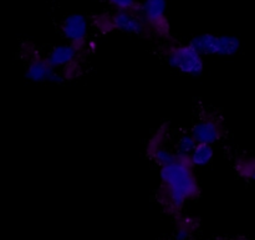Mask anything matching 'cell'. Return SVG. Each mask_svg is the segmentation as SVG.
I'll return each mask as SVG.
<instances>
[{
  "instance_id": "cell-1",
  "label": "cell",
  "mask_w": 255,
  "mask_h": 240,
  "mask_svg": "<svg viewBox=\"0 0 255 240\" xmlns=\"http://www.w3.org/2000/svg\"><path fill=\"white\" fill-rule=\"evenodd\" d=\"M201 192L196 168L188 157L176 156L171 163L159 168V186L156 196L159 206L168 216L176 218L182 214L184 206L196 201Z\"/></svg>"
},
{
  "instance_id": "cell-2",
  "label": "cell",
  "mask_w": 255,
  "mask_h": 240,
  "mask_svg": "<svg viewBox=\"0 0 255 240\" xmlns=\"http://www.w3.org/2000/svg\"><path fill=\"white\" fill-rule=\"evenodd\" d=\"M199 55L206 56H234L241 51L242 42L233 35H217L203 32L192 37L188 42Z\"/></svg>"
},
{
  "instance_id": "cell-3",
  "label": "cell",
  "mask_w": 255,
  "mask_h": 240,
  "mask_svg": "<svg viewBox=\"0 0 255 240\" xmlns=\"http://www.w3.org/2000/svg\"><path fill=\"white\" fill-rule=\"evenodd\" d=\"M167 64L181 74L199 77L204 71V57L189 44H173L164 50Z\"/></svg>"
},
{
  "instance_id": "cell-4",
  "label": "cell",
  "mask_w": 255,
  "mask_h": 240,
  "mask_svg": "<svg viewBox=\"0 0 255 240\" xmlns=\"http://www.w3.org/2000/svg\"><path fill=\"white\" fill-rule=\"evenodd\" d=\"M138 14L149 32H153L159 39H169L171 24L167 16V0H143L139 2Z\"/></svg>"
},
{
  "instance_id": "cell-5",
  "label": "cell",
  "mask_w": 255,
  "mask_h": 240,
  "mask_svg": "<svg viewBox=\"0 0 255 240\" xmlns=\"http://www.w3.org/2000/svg\"><path fill=\"white\" fill-rule=\"evenodd\" d=\"M189 133L197 143L214 146L226 137V123L216 114H206L194 122Z\"/></svg>"
},
{
  "instance_id": "cell-6",
  "label": "cell",
  "mask_w": 255,
  "mask_h": 240,
  "mask_svg": "<svg viewBox=\"0 0 255 240\" xmlns=\"http://www.w3.org/2000/svg\"><path fill=\"white\" fill-rule=\"evenodd\" d=\"M169 137L168 123H163L156 129L151 138L148 139L146 146V154L153 163L161 167L171 163L176 158V153L167 144V139Z\"/></svg>"
},
{
  "instance_id": "cell-7",
  "label": "cell",
  "mask_w": 255,
  "mask_h": 240,
  "mask_svg": "<svg viewBox=\"0 0 255 240\" xmlns=\"http://www.w3.org/2000/svg\"><path fill=\"white\" fill-rule=\"evenodd\" d=\"M61 32L67 44L72 45L79 52L86 49L89 35V20L85 15L74 12L67 15L61 24Z\"/></svg>"
},
{
  "instance_id": "cell-8",
  "label": "cell",
  "mask_w": 255,
  "mask_h": 240,
  "mask_svg": "<svg viewBox=\"0 0 255 240\" xmlns=\"http://www.w3.org/2000/svg\"><path fill=\"white\" fill-rule=\"evenodd\" d=\"M25 77L32 82H52V84H61L64 82L61 72L56 71L49 65L45 56L32 51L29 54V61L25 67Z\"/></svg>"
},
{
  "instance_id": "cell-9",
  "label": "cell",
  "mask_w": 255,
  "mask_h": 240,
  "mask_svg": "<svg viewBox=\"0 0 255 240\" xmlns=\"http://www.w3.org/2000/svg\"><path fill=\"white\" fill-rule=\"evenodd\" d=\"M111 22L114 31L116 30L124 34L137 35V36H144L149 34L148 27L138 11H115L111 15Z\"/></svg>"
},
{
  "instance_id": "cell-10",
  "label": "cell",
  "mask_w": 255,
  "mask_h": 240,
  "mask_svg": "<svg viewBox=\"0 0 255 240\" xmlns=\"http://www.w3.org/2000/svg\"><path fill=\"white\" fill-rule=\"evenodd\" d=\"M79 56L80 52L72 45L66 42V44H60L52 47L47 52L45 59L47 60V62H49V65L52 69L56 70V71H60V70L65 69L71 62L79 60Z\"/></svg>"
},
{
  "instance_id": "cell-11",
  "label": "cell",
  "mask_w": 255,
  "mask_h": 240,
  "mask_svg": "<svg viewBox=\"0 0 255 240\" xmlns=\"http://www.w3.org/2000/svg\"><path fill=\"white\" fill-rule=\"evenodd\" d=\"M199 228V221L192 216L176 217L174 240H191Z\"/></svg>"
},
{
  "instance_id": "cell-12",
  "label": "cell",
  "mask_w": 255,
  "mask_h": 240,
  "mask_svg": "<svg viewBox=\"0 0 255 240\" xmlns=\"http://www.w3.org/2000/svg\"><path fill=\"white\" fill-rule=\"evenodd\" d=\"M214 158V147L211 144L197 143L192 153L188 156L189 162L194 168H203L208 166Z\"/></svg>"
},
{
  "instance_id": "cell-13",
  "label": "cell",
  "mask_w": 255,
  "mask_h": 240,
  "mask_svg": "<svg viewBox=\"0 0 255 240\" xmlns=\"http://www.w3.org/2000/svg\"><path fill=\"white\" fill-rule=\"evenodd\" d=\"M234 169L239 178L251 182L255 178V159L252 154H242L234 162Z\"/></svg>"
},
{
  "instance_id": "cell-14",
  "label": "cell",
  "mask_w": 255,
  "mask_h": 240,
  "mask_svg": "<svg viewBox=\"0 0 255 240\" xmlns=\"http://www.w3.org/2000/svg\"><path fill=\"white\" fill-rule=\"evenodd\" d=\"M196 146L197 142L194 141V138L191 136V133H183L181 134V136L178 137V139L176 141L173 152L176 153V156L188 157Z\"/></svg>"
},
{
  "instance_id": "cell-15",
  "label": "cell",
  "mask_w": 255,
  "mask_h": 240,
  "mask_svg": "<svg viewBox=\"0 0 255 240\" xmlns=\"http://www.w3.org/2000/svg\"><path fill=\"white\" fill-rule=\"evenodd\" d=\"M116 11H138V0H106Z\"/></svg>"
},
{
  "instance_id": "cell-16",
  "label": "cell",
  "mask_w": 255,
  "mask_h": 240,
  "mask_svg": "<svg viewBox=\"0 0 255 240\" xmlns=\"http://www.w3.org/2000/svg\"><path fill=\"white\" fill-rule=\"evenodd\" d=\"M95 25L99 29L100 32L102 34H109V32L114 31L112 29V22H111V15L101 14L95 16Z\"/></svg>"
},
{
  "instance_id": "cell-17",
  "label": "cell",
  "mask_w": 255,
  "mask_h": 240,
  "mask_svg": "<svg viewBox=\"0 0 255 240\" xmlns=\"http://www.w3.org/2000/svg\"><path fill=\"white\" fill-rule=\"evenodd\" d=\"M237 240H249V239L247 238V237H239V238L237 239Z\"/></svg>"
}]
</instances>
